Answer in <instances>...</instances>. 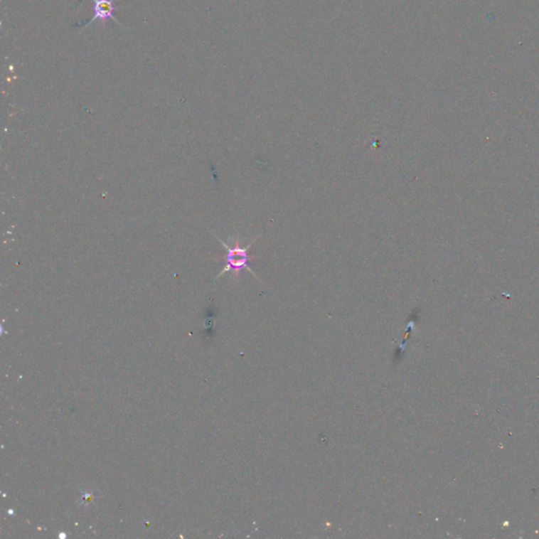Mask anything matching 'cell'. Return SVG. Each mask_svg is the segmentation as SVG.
I'll list each match as a JSON object with an SVG mask.
<instances>
[{"mask_svg": "<svg viewBox=\"0 0 539 539\" xmlns=\"http://www.w3.org/2000/svg\"><path fill=\"white\" fill-rule=\"evenodd\" d=\"M92 1L94 4V17H92L87 23H80L78 27H82V26L87 27L90 23L96 21H100L104 25H106L107 21L110 19L122 26V23L114 15V12L118 9V6H115V0H92Z\"/></svg>", "mask_w": 539, "mask_h": 539, "instance_id": "cell-2", "label": "cell"}, {"mask_svg": "<svg viewBox=\"0 0 539 539\" xmlns=\"http://www.w3.org/2000/svg\"><path fill=\"white\" fill-rule=\"evenodd\" d=\"M258 238H260V236L254 238V240H252L251 242L247 243L245 247H240V240H236L233 245H229L218 238L219 242H221V245L225 247L227 254H225V268H223V271L220 272V274L217 276V278L220 277V276H223V274L227 273V272H233L234 275L238 276L240 275V272L243 269L251 272V274H253L256 278H260L255 273H254L253 270L250 268L249 266L250 262H251L253 258H255L254 256L250 255V247H251V245L258 240Z\"/></svg>", "mask_w": 539, "mask_h": 539, "instance_id": "cell-1", "label": "cell"}]
</instances>
